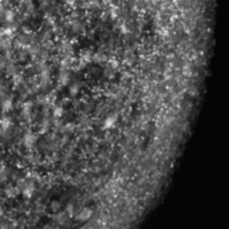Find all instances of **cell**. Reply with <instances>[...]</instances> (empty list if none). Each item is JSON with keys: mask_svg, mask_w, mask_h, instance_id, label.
<instances>
[{"mask_svg": "<svg viewBox=\"0 0 229 229\" xmlns=\"http://www.w3.org/2000/svg\"><path fill=\"white\" fill-rule=\"evenodd\" d=\"M91 217V210L90 209H85L82 210L81 213L78 214V220H82V221H85V220H87V218Z\"/></svg>", "mask_w": 229, "mask_h": 229, "instance_id": "obj_1", "label": "cell"}, {"mask_svg": "<svg viewBox=\"0 0 229 229\" xmlns=\"http://www.w3.org/2000/svg\"><path fill=\"white\" fill-rule=\"evenodd\" d=\"M114 121H115V118H109V119L106 121V127H110V126H113L114 125Z\"/></svg>", "mask_w": 229, "mask_h": 229, "instance_id": "obj_2", "label": "cell"}, {"mask_svg": "<svg viewBox=\"0 0 229 229\" xmlns=\"http://www.w3.org/2000/svg\"><path fill=\"white\" fill-rule=\"evenodd\" d=\"M52 206H54V208H52V209H59V206H60V204H59V202H54V204H52Z\"/></svg>", "mask_w": 229, "mask_h": 229, "instance_id": "obj_3", "label": "cell"}]
</instances>
